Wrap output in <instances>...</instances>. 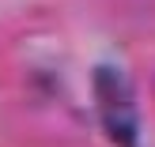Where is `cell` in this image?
Wrapping results in <instances>:
<instances>
[{
	"mask_svg": "<svg viewBox=\"0 0 155 147\" xmlns=\"http://www.w3.org/2000/svg\"><path fill=\"white\" fill-rule=\"evenodd\" d=\"M95 106H98V117L106 125V136L117 147H136L140 143L136 98L129 91V79L110 64L95 68Z\"/></svg>",
	"mask_w": 155,
	"mask_h": 147,
	"instance_id": "6da1fadb",
	"label": "cell"
}]
</instances>
